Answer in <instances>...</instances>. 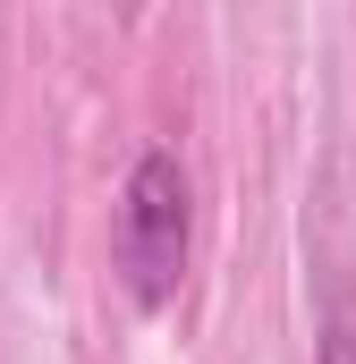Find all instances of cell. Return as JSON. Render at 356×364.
Here are the masks:
<instances>
[{"instance_id":"cell-2","label":"cell","mask_w":356,"mask_h":364,"mask_svg":"<svg viewBox=\"0 0 356 364\" xmlns=\"http://www.w3.org/2000/svg\"><path fill=\"white\" fill-rule=\"evenodd\" d=\"M314 364H356V288L323 296V331H314Z\"/></svg>"},{"instance_id":"cell-1","label":"cell","mask_w":356,"mask_h":364,"mask_svg":"<svg viewBox=\"0 0 356 364\" xmlns=\"http://www.w3.org/2000/svg\"><path fill=\"white\" fill-rule=\"evenodd\" d=\"M110 255H119V288L162 314L187 288V255H195V178L170 144L136 153V170L119 186V220H110Z\"/></svg>"}]
</instances>
